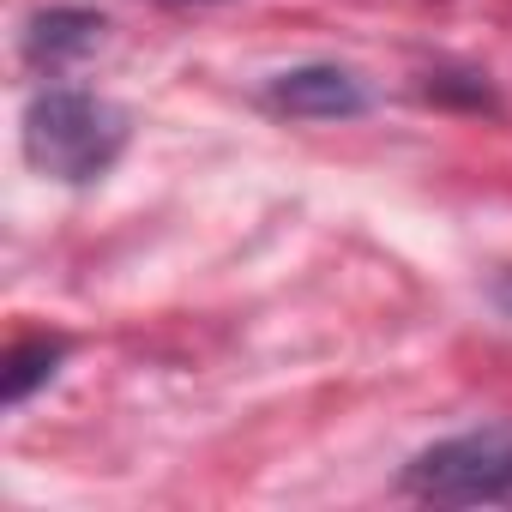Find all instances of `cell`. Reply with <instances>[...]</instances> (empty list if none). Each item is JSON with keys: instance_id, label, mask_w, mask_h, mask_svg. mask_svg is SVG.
Returning <instances> with one entry per match:
<instances>
[{"instance_id": "cell-3", "label": "cell", "mask_w": 512, "mask_h": 512, "mask_svg": "<svg viewBox=\"0 0 512 512\" xmlns=\"http://www.w3.org/2000/svg\"><path fill=\"white\" fill-rule=\"evenodd\" d=\"M266 103L296 115V121H344V115L368 109V91L344 67H290L266 85Z\"/></svg>"}, {"instance_id": "cell-1", "label": "cell", "mask_w": 512, "mask_h": 512, "mask_svg": "<svg viewBox=\"0 0 512 512\" xmlns=\"http://www.w3.org/2000/svg\"><path fill=\"white\" fill-rule=\"evenodd\" d=\"M127 145V115L97 97V91H37L31 109H25V157L31 169L55 175V181H97L115 169Z\"/></svg>"}, {"instance_id": "cell-2", "label": "cell", "mask_w": 512, "mask_h": 512, "mask_svg": "<svg viewBox=\"0 0 512 512\" xmlns=\"http://www.w3.org/2000/svg\"><path fill=\"white\" fill-rule=\"evenodd\" d=\"M404 488L440 506H506L512 500V434L500 428L452 434L404 470Z\"/></svg>"}, {"instance_id": "cell-5", "label": "cell", "mask_w": 512, "mask_h": 512, "mask_svg": "<svg viewBox=\"0 0 512 512\" xmlns=\"http://www.w3.org/2000/svg\"><path fill=\"white\" fill-rule=\"evenodd\" d=\"M67 356V344L61 338H25V344H13V356H7V374H0V398L7 404H25L49 374H55V362Z\"/></svg>"}, {"instance_id": "cell-4", "label": "cell", "mask_w": 512, "mask_h": 512, "mask_svg": "<svg viewBox=\"0 0 512 512\" xmlns=\"http://www.w3.org/2000/svg\"><path fill=\"white\" fill-rule=\"evenodd\" d=\"M103 43V19L97 13H79V7H55V13H37L31 19V61H73V55H85V49H97Z\"/></svg>"}]
</instances>
